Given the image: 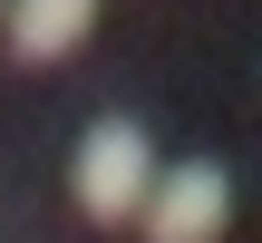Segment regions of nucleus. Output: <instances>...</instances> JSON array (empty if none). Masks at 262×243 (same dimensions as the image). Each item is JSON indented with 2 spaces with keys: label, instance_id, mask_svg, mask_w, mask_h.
<instances>
[{
  "label": "nucleus",
  "instance_id": "2",
  "mask_svg": "<svg viewBox=\"0 0 262 243\" xmlns=\"http://www.w3.org/2000/svg\"><path fill=\"white\" fill-rule=\"evenodd\" d=\"M224 214H233V175H224L214 156H185V166L156 175V195H146V243H214Z\"/></svg>",
  "mask_w": 262,
  "mask_h": 243
},
{
  "label": "nucleus",
  "instance_id": "3",
  "mask_svg": "<svg viewBox=\"0 0 262 243\" xmlns=\"http://www.w3.org/2000/svg\"><path fill=\"white\" fill-rule=\"evenodd\" d=\"M88 19H97V0H10V58L49 68V58H68L88 39Z\"/></svg>",
  "mask_w": 262,
  "mask_h": 243
},
{
  "label": "nucleus",
  "instance_id": "1",
  "mask_svg": "<svg viewBox=\"0 0 262 243\" xmlns=\"http://www.w3.org/2000/svg\"><path fill=\"white\" fill-rule=\"evenodd\" d=\"M68 195H78V214H88V224H146V195H156L146 127H136V117H97V127L78 136Z\"/></svg>",
  "mask_w": 262,
  "mask_h": 243
}]
</instances>
